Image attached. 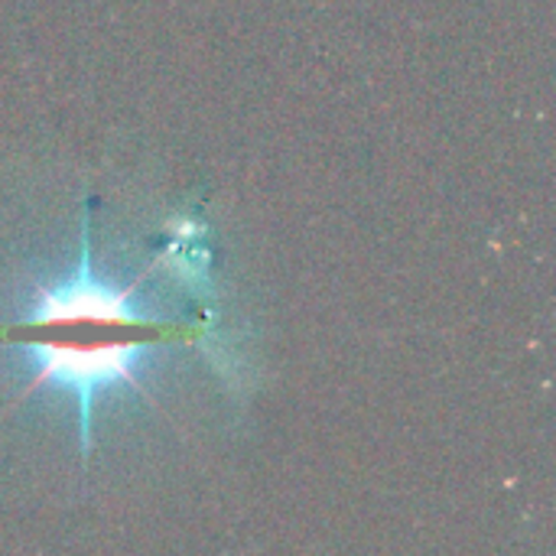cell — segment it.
I'll list each match as a JSON object with an SVG mask.
<instances>
[{"mask_svg":"<svg viewBox=\"0 0 556 556\" xmlns=\"http://www.w3.org/2000/svg\"><path fill=\"white\" fill-rule=\"evenodd\" d=\"M137 290L140 283L117 290L98 280L85 231L72 277L36 287L26 313L0 329V349L16 352L33 375L26 397L39 388H65L75 397L81 459H88L94 446L98 394L127 384L153 404V394L140 378L147 362L169 342L192 345L199 339L192 329L140 313Z\"/></svg>","mask_w":556,"mask_h":556,"instance_id":"obj_1","label":"cell"}]
</instances>
